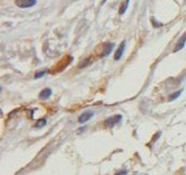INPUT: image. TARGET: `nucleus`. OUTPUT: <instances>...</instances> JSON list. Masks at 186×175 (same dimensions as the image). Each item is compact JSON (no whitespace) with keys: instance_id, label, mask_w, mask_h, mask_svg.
<instances>
[{"instance_id":"nucleus-3","label":"nucleus","mask_w":186,"mask_h":175,"mask_svg":"<svg viewBox=\"0 0 186 175\" xmlns=\"http://www.w3.org/2000/svg\"><path fill=\"white\" fill-rule=\"evenodd\" d=\"M125 46H126V41H123V42L119 44L118 49H116L115 54H114V60L118 61V60L123 57L124 51H125Z\"/></svg>"},{"instance_id":"nucleus-9","label":"nucleus","mask_w":186,"mask_h":175,"mask_svg":"<svg viewBox=\"0 0 186 175\" xmlns=\"http://www.w3.org/2000/svg\"><path fill=\"white\" fill-rule=\"evenodd\" d=\"M45 125H46V119L41 118V119H39V120H37L35 127L36 128H42V127H44Z\"/></svg>"},{"instance_id":"nucleus-2","label":"nucleus","mask_w":186,"mask_h":175,"mask_svg":"<svg viewBox=\"0 0 186 175\" xmlns=\"http://www.w3.org/2000/svg\"><path fill=\"white\" fill-rule=\"evenodd\" d=\"M15 4L18 8L22 9H27V8H31L37 4V0H15Z\"/></svg>"},{"instance_id":"nucleus-1","label":"nucleus","mask_w":186,"mask_h":175,"mask_svg":"<svg viewBox=\"0 0 186 175\" xmlns=\"http://www.w3.org/2000/svg\"><path fill=\"white\" fill-rule=\"evenodd\" d=\"M122 115H114V116H111V117H109V118H107L105 119V122H104V125L108 128H113V127L115 126V125H117V124L122 120Z\"/></svg>"},{"instance_id":"nucleus-6","label":"nucleus","mask_w":186,"mask_h":175,"mask_svg":"<svg viewBox=\"0 0 186 175\" xmlns=\"http://www.w3.org/2000/svg\"><path fill=\"white\" fill-rule=\"evenodd\" d=\"M52 96V89L51 88H44L40 94H39V98L42 100H46Z\"/></svg>"},{"instance_id":"nucleus-11","label":"nucleus","mask_w":186,"mask_h":175,"mask_svg":"<svg viewBox=\"0 0 186 175\" xmlns=\"http://www.w3.org/2000/svg\"><path fill=\"white\" fill-rule=\"evenodd\" d=\"M126 174H127V170H123V171L117 172L115 175H126Z\"/></svg>"},{"instance_id":"nucleus-4","label":"nucleus","mask_w":186,"mask_h":175,"mask_svg":"<svg viewBox=\"0 0 186 175\" xmlns=\"http://www.w3.org/2000/svg\"><path fill=\"white\" fill-rule=\"evenodd\" d=\"M93 116H94V112H93V111H86V112L82 113L81 115H80V117H79V123L85 124L86 122H88Z\"/></svg>"},{"instance_id":"nucleus-8","label":"nucleus","mask_w":186,"mask_h":175,"mask_svg":"<svg viewBox=\"0 0 186 175\" xmlns=\"http://www.w3.org/2000/svg\"><path fill=\"white\" fill-rule=\"evenodd\" d=\"M182 91H183L182 89H180V90L176 91V92H173L172 95L169 96L168 100H169V101H173V100H176V98H179V97H180V95H181V92H182Z\"/></svg>"},{"instance_id":"nucleus-5","label":"nucleus","mask_w":186,"mask_h":175,"mask_svg":"<svg viewBox=\"0 0 186 175\" xmlns=\"http://www.w3.org/2000/svg\"><path fill=\"white\" fill-rule=\"evenodd\" d=\"M185 43H186V31L184 32V35H183L182 37L180 38L179 41H178L176 47H174V49H173V52H179V51H181V49L184 47Z\"/></svg>"},{"instance_id":"nucleus-7","label":"nucleus","mask_w":186,"mask_h":175,"mask_svg":"<svg viewBox=\"0 0 186 175\" xmlns=\"http://www.w3.org/2000/svg\"><path fill=\"white\" fill-rule=\"evenodd\" d=\"M129 1L130 0H125V1H124V3L122 4V7H121V9H119V11H118L119 15H123L124 13L126 12L127 8H128V4H129Z\"/></svg>"},{"instance_id":"nucleus-10","label":"nucleus","mask_w":186,"mask_h":175,"mask_svg":"<svg viewBox=\"0 0 186 175\" xmlns=\"http://www.w3.org/2000/svg\"><path fill=\"white\" fill-rule=\"evenodd\" d=\"M46 73H49V70H43V71H39L35 74V78H40V77L44 76Z\"/></svg>"}]
</instances>
